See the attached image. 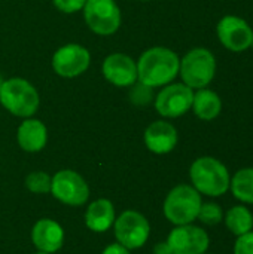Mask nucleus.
I'll list each match as a JSON object with an SVG mask.
<instances>
[{
	"instance_id": "1",
	"label": "nucleus",
	"mask_w": 253,
	"mask_h": 254,
	"mask_svg": "<svg viewBox=\"0 0 253 254\" xmlns=\"http://www.w3.org/2000/svg\"><path fill=\"white\" fill-rule=\"evenodd\" d=\"M137 64V80L149 88L166 86L179 74V55L164 46H154L145 51Z\"/></svg>"
},
{
	"instance_id": "2",
	"label": "nucleus",
	"mask_w": 253,
	"mask_h": 254,
	"mask_svg": "<svg viewBox=\"0 0 253 254\" xmlns=\"http://www.w3.org/2000/svg\"><path fill=\"white\" fill-rule=\"evenodd\" d=\"M189 179L192 188L200 195L222 196L230 190L231 174L225 164L213 156H201L195 159L189 168Z\"/></svg>"
},
{
	"instance_id": "3",
	"label": "nucleus",
	"mask_w": 253,
	"mask_h": 254,
	"mask_svg": "<svg viewBox=\"0 0 253 254\" xmlns=\"http://www.w3.org/2000/svg\"><path fill=\"white\" fill-rule=\"evenodd\" d=\"M0 104L13 116L31 118L40 104L37 89L22 77H10L3 80L0 88Z\"/></svg>"
},
{
	"instance_id": "4",
	"label": "nucleus",
	"mask_w": 253,
	"mask_h": 254,
	"mask_svg": "<svg viewBox=\"0 0 253 254\" xmlns=\"http://www.w3.org/2000/svg\"><path fill=\"white\" fill-rule=\"evenodd\" d=\"M201 204L203 199L197 189L189 185H179L166 196L163 211L170 223L182 226L197 220Z\"/></svg>"
},
{
	"instance_id": "5",
	"label": "nucleus",
	"mask_w": 253,
	"mask_h": 254,
	"mask_svg": "<svg viewBox=\"0 0 253 254\" xmlns=\"http://www.w3.org/2000/svg\"><path fill=\"white\" fill-rule=\"evenodd\" d=\"M179 74L191 89L207 88L216 74V58L206 48H194L180 60Z\"/></svg>"
},
{
	"instance_id": "6",
	"label": "nucleus",
	"mask_w": 253,
	"mask_h": 254,
	"mask_svg": "<svg viewBox=\"0 0 253 254\" xmlns=\"http://www.w3.org/2000/svg\"><path fill=\"white\" fill-rule=\"evenodd\" d=\"M84 18L89 30L98 36H110L121 27L122 15L115 0H86Z\"/></svg>"
},
{
	"instance_id": "7",
	"label": "nucleus",
	"mask_w": 253,
	"mask_h": 254,
	"mask_svg": "<svg viewBox=\"0 0 253 254\" xmlns=\"http://www.w3.org/2000/svg\"><path fill=\"white\" fill-rule=\"evenodd\" d=\"M151 234L148 219L139 211L127 210L115 219L116 241L128 250H136L145 246Z\"/></svg>"
},
{
	"instance_id": "8",
	"label": "nucleus",
	"mask_w": 253,
	"mask_h": 254,
	"mask_svg": "<svg viewBox=\"0 0 253 254\" xmlns=\"http://www.w3.org/2000/svg\"><path fill=\"white\" fill-rule=\"evenodd\" d=\"M52 195L63 204L79 207L89 198V188L82 176L72 170L58 171L51 182Z\"/></svg>"
},
{
	"instance_id": "9",
	"label": "nucleus",
	"mask_w": 253,
	"mask_h": 254,
	"mask_svg": "<svg viewBox=\"0 0 253 254\" xmlns=\"http://www.w3.org/2000/svg\"><path fill=\"white\" fill-rule=\"evenodd\" d=\"M192 100L194 89L185 83H169L158 92L155 98V109L163 118L174 119L191 110Z\"/></svg>"
},
{
	"instance_id": "10",
	"label": "nucleus",
	"mask_w": 253,
	"mask_h": 254,
	"mask_svg": "<svg viewBox=\"0 0 253 254\" xmlns=\"http://www.w3.org/2000/svg\"><path fill=\"white\" fill-rule=\"evenodd\" d=\"M91 63V54L86 48L78 43H67L52 55L54 71L66 79H72L85 73Z\"/></svg>"
},
{
	"instance_id": "11",
	"label": "nucleus",
	"mask_w": 253,
	"mask_h": 254,
	"mask_svg": "<svg viewBox=\"0 0 253 254\" xmlns=\"http://www.w3.org/2000/svg\"><path fill=\"white\" fill-rule=\"evenodd\" d=\"M219 42L231 52H245L251 48L253 30L249 22L236 15H225L216 25Z\"/></svg>"
},
{
	"instance_id": "12",
	"label": "nucleus",
	"mask_w": 253,
	"mask_h": 254,
	"mask_svg": "<svg viewBox=\"0 0 253 254\" xmlns=\"http://www.w3.org/2000/svg\"><path fill=\"white\" fill-rule=\"evenodd\" d=\"M167 244L171 254H204L209 250L210 237L203 228L189 223L176 226L170 232Z\"/></svg>"
},
{
	"instance_id": "13",
	"label": "nucleus",
	"mask_w": 253,
	"mask_h": 254,
	"mask_svg": "<svg viewBox=\"0 0 253 254\" xmlns=\"http://www.w3.org/2000/svg\"><path fill=\"white\" fill-rule=\"evenodd\" d=\"M101 71L104 79L118 88H128L137 82V64L125 54L116 52L106 57Z\"/></svg>"
},
{
	"instance_id": "14",
	"label": "nucleus",
	"mask_w": 253,
	"mask_h": 254,
	"mask_svg": "<svg viewBox=\"0 0 253 254\" xmlns=\"http://www.w3.org/2000/svg\"><path fill=\"white\" fill-rule=\"evenodd\" d=\"M177 140V129L167 121H155L145 131V144L157 155L170 153L176 147Z\"/></svg>"
},
{
	"instance_id": "15",
	"label": "nucleus",
	"mask_w": 253,
	"mask_h": 254,
	"mask_svg": "<svg viewBox=\"0 0 253 254\" xmlns=\"http://www.w3.org/2000/svg\"><path fill=\"white\" fill-rule=\"evenodd\" d=\"M31 241L39 252L55 253L63 247L64 231L60 223L51 219H40L31 229Z\"/></svg>"
},
{
	"instance_id": "16",
	"label": "nucleus",
	"mask_w": 253,
	"mask_h": 254,
	"mask_svg": "<svg viewBox=\"0 0 253 254\" xmlns=\"http://www.w3.org/2000/svg\"><path fill=\"white\" fill-rule=\"evenodd\" d=\"M16 140L22 150L30 152V153L40 152L46 146L48 129L42 121L27 118L22 121V124L18 128Z\"/></svg>"
},
{
	"instance_id": "17",
	"label": "nucleus",
	"mask_w": 253,
	"mask_h": 254,
	"mask_svg": "<svg viewBox=\"0 0 253 254\" xmlns=\"http://www.w3.org/2000/svg\"><path fill=\"white\" fill-rule=\"evenodd\" d=\"M115 223V208L109 199H97L85 213V225L94 232H106Z\"/></svg>"
},
{
	"instance_id": "18",
	"label": "nucleus",
	"mask_w": 253,
	"mask_h": 254,
	"mask_svg": "<svg viewBox=\"0 0 253 254\" xmlns=\"http://www.w3.org/2000/svg\"><path fill=\"white\" fill-rule=\"evenodd\" d=\"M191 109L194 110V113L198 119L213 121L222 112V100L215 91H212L209 88L197 89V92H194V100H192Z\"/></svg>"
},
{
	"instance_id": "19",
	"label": "nucleus",
	"mask_w": 253,
	"mask_h": 254,
	"mask_svg": "<svg viewBox=\"0 0 253 254\" xmlns=\"http://www.w3.org/2000/svg\"><path fill=\"white\" fill-rule=\"evenodd\" d=\"M224 223L233 235L242 237L253 231L252 211L245 204L234 205L227 213H224Z\"/></svg>"
},
{
	"instance_id": "20",
	"label": "nucleus",
	"mask_w": 253,
	"mask_h": 254,
	"mask_svg": "<svg viewBox=\"0 0 253 254\" xmlns=\"http://www.w3.org/2000/svg\"><path fill=\"white\" fill-rule=\"evenodd\" d=\"M230 190L245 205H253V167L242 168L231 177Z\"/></svg>"
},
{
	"instance_id": "21",
	"label": "nucleus",
	"mask_w": 253,
	"mask_h": 254,
	"mask_svg": "<svg viewBox=\"0 0 253 254\" xmlns=\"http://www.w3.org/2000/svg\"><path fill=\"white\" fill-rule=\"evenodd\" d=\"M197 219L207 226H216L224 220V210L216 202H203Z\"/></svg>"
},
{
	"instance_id": "22",
	"label": "nucleus",
	"mask_w": 253,
	"mask_h": 254,
	"mask_svg": "<svg viewBox=\"0 0 253 254\" xmlns=\"http://www.w3.org/2000/svg\"><path fill=\"white\" fill-rule=\"evenodd\" d=\"M52 177L43 171H33L25 177V188L33 193H48L51 190Z\"/></svg>"
},
{
	"instance_id": "23",
	"label": "nucleus",
	"mask_w": 253,
	"mask_h": 254,
	"mask_svg": "<svg viewBox=\"0 0 253 254\" xmlns=\"http://www.w3.org/2000/svg\"><path fill=\"white\" fill-rule=\"evenodd\" d=\"M152 89L154 88H149L143 83H140L139 86H136V83H134L133 91H131V101L136 104H148L152 98Z\"/></svg>"
},
{
	"instance_id": "24",
	"label": "nucleus",
	"mask_w": 253,
	"mask_h": 254,
	"mask_svg": "<svg viewBox=\"0 0 253 254\" xmlns=\"http://www.w3.org/2000/svg\"><path fill=\"white\" fill-rule=\"evenodd\" d=\"M86 0H54V6L63 13H75L84 9Z\"/></svg>"
},
{
	"instance_id": "25",
	"label": "nucleus",
	"mask_w": 253,
	"mask_h": 254,
	"mask_svg": "<svg viewBox=\"0 0 253 254\" xmlns=\"http://www.w3.org/2000/svg\"><path fill=\"white\" fill-rule=\"evenodd\" d=\"M234 254H253V231L237 237L234 244Z\"/></svg>"
},
{
	"instance_id": "26",
	"label": "nucleus",
	"mask_w": 253,
	"mask_h": 254,
	"mask_svg": "<svg viewBox=\"0 0 253 254\" xmlns=\"http://www.w3.org/2000/svg\"><path fill=\"white\" fill-rule=\"evenodd\" d=\"M103 254H130V250L125 249L124 246H121L119 243H116V244L107 246V247L103 250Z\"/></svg>"
},
{
	"instance_id": "27",
	"label": "nucleus",
	"mask_w": 253,
	"mask_h": 254,
	"mask_svg": "<svg viewBox=\"0 0 253 254\" xmlns=\"http://www.w3.org/2000/svg\"><path fill=\"white\" fill-rule=\"evenodd\" d=\"M154 254H171L170 246L167 244V241H166V243H160V244H157V246H155V249H154Z\"/></svg>"
},
{
	"instance_id": "28",
	"label": "nucleus",
	"mask_w": 253,
	"mask_h": 254,
	"mask_svg": "<svg viewBox=\"0 0 253 254\" xmlns=\"http://www.w3.org/2000/svg\"><path fill=\"white\" fill-rule=\"evenodd\" d=\"M1 83H3V77L0 76V88H1Z\"/></svg>"
},
{
	"instance_id": "29",
	"label": "nucleus",
	"mask_w": 253,
	"mask_h": 254,
	"mask_svg": "<svg viewBox=\"0 0 253 254\" xmlns=\"http://www.w3.org/2000/svg\"><path fill=\"white\" fill-rule=\"evenodd\" d=\"M251 48L253 49V36H252V42H251Z\"/></svg>"
},
{
	"instance_id": "30",
	"label": "nucleus",
	"mask_w": 253,
	"mask_h": 254,
	"mask_svg": "<svg viewBox=\"0 0 253 254\" xmlns=\"http://www.w3.org/2000/svg\"><path fill=\"white\" fill-rule=\"evenodd\" d=\"M34 254H48V253H43V252H37V253H34Z\"/></svg>"
},
{
	"instance_id": "31",
	"label": "nucleus",
	"mask_w": 253,
	"mask_h": 254,
	"mask_svg": "<svg viewBox=\"0 0 253 254\" xmlns=\"http://www.w3.org/2000/svg\"><path fill=\"white\" fill-rule=\"evenodd\" d=\"M142 1H149V0H142Z\"/></svg>"
},
{
	"instance_id": "32",
	"label": "nucleus",
	"mask_w": 253,
	"mask_h": 254,
	"mask_svg": "<svg viewBox=\"0 0 253 254\" xmlns=\"http://www.w3.org/2000/svg\"><path fill=\"white\" fill-rule=\"evenodd\" d=\"M204 254H209V253H204Z\"/></svg>"
}]
</instances>
